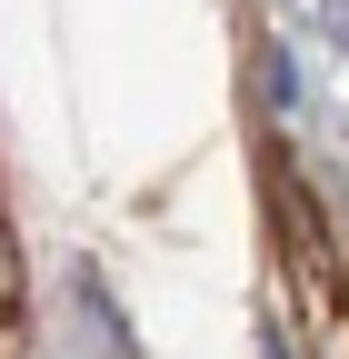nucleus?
Instances as JSON below:
<instances>
[{"mask_svg":"<svg viewBox=\"0 0 349 359\" xmlns=\"http://www.w3.org/2000/svg\"><path fill=\"white\" fill-rule=\"evenodd\" d=\"M259 359H289V349H280V330H259Z\"/></svg>","mask_w":349,"mask_h":359,"instance_id":"obj_3","label":"nucleus"},{"mask_svg":"<svg viewBox=\"0 0 349 359\" xmlns=\"http://www.w3.org/2000/svg\"><path fill=\"white\" fill-rule=\"evenodd\" d=\"M310 20H320L329 50H349V0H310Z\"/></svg>","mask_w":349,"mask_h":359,"instance_id":"obj_2","label":"nucleus"},{"mask_svg":"<svg viewBox=\"0 0 349 359\" xmlns=\"http://www.w3.org/2000/svg\"><path fill=\"white\" fill-rule=\"evenodd\" d=\"M60 290H70V359H130V330H120V309H110V280L90 259H70L60 269Z\"/></svg>","mask_w":349,"mask_h":359,"instance_id":"obj_1","label":"nucleus"}]
</instances>
